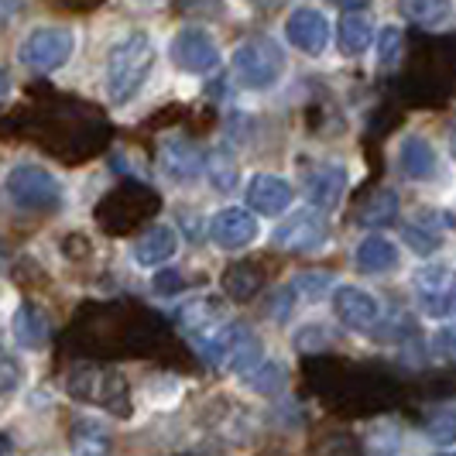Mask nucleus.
Instances as JSON below:
<instances>
[{"label":"nucleus","instance_id":"f257e3e1","mask_svg":"<svg viewBox=\"0 0 456 456\" xmlns=\"http://www.w3.org/2000/svg\"><path fill=\"white\" fill-rule=\"evenodd\" d=\"M155 66V42L148 31H131L120 38L107 55V93L114 103L134 100V93L144 86L148 72Z\"/></svg>","mask_w":456,"mask_h":456},{"label":"nucleus","instance_id":"f03ea898","mask_svg":"<svg viewBox=\"0 0 456 456\" xmlns=\"http://www.w3.org/2000/svg\"><path fill=\"white\" fill-rule=\"evenodd\" d=\"M66 388L72 398H79L86 405L114 411L120 419L131 415V388H127V381L117 370H107V367L96 364H79L69 370Z\"/></svg>","mask_w":456,"mask_h":456},{"label":"nucleus","instance_id":"7ed1b4c3","mask_svg":"<svg viewBox=\"0 0 456 456\" xmlns=\"http://www.w3.org/2000/svg\"><path fill=\"white\" fill-rule=\"evenodd\" d=\"M203 354L216 370L248 374L251 367L261 364V340H257V333H254L251 326L230 322V326L216 330V333L203 343Z\"/></svg>","mask_w":456,"mask_h":456},{"label":"nucleus","instance_id":"20e7f679","mask_svg":"<svg viewBox=\"0 0 456 456\" xmlns=\"http://www.w3.org/2000/svg\"><path fill=\"white\" fill-rule=\"evenodd\" d=\"M7 200L28 213H52L62 206V185L42 165H14L4 179Z\"/></svg>","mask_w":456,"mask_h":456},{"label":"nucleus","instance_id":"39448f33","mask_svg":"<svg viewBox=\"0 0 456 456\" xmlns=\"http://www.w3.org/2000/svg\"><path fill=\"white\" fill-rule=\"evenodd\" d=\"M285 55L272 38H251L233 52V79L244 90H272L281 79Z\"/></svg>","mask_w":456,"mask_h":456},{"label":"nucleus","instance_id":"423d86ee","mask_svg":"<svg viewBox=\"0 0 456 456\" xmlns=\"http://www.w3.org/2000/svg\"><path fill=\"white\" fill-rule=\"evenodd\" d=\"M72 48H76V35L69 28L45 24V28H35L24 38L18 59L31 72H55V69H62L72 59Z\"/></svg>","mask_w":456,"mask_h":456},{"label":"nucleus","instance_id":"0eeeda50","mask_svg":"<svg viewBox=\"0 0 456 456\" xmlns=\"http://www.w3.org/2000/svg\"><path fill=\"white\" fill-rule=\"evenodd\" d=\"M411 292L426 316L433 320H453L456 316V272L453 268H419L411 274Z\"/></svg>","mask_w":456,"mask_h":456},{"label":"nucleus","instance_id":"6e6552de","mask_svg":"<svg viewBox=\"0 0 456 456\" xmlns=\"http://www.w3.org/2000/svg\"><path fill=\"white\" fill-rule=\"evenodd\" d=\"M168 55H172L175 69H183L189 76H206L220 66V48L213 42V35L203 28H179L172 35Z\"/></svg>","mask_w":456,"mask_h":456},{"label":"nucleus","instance_id":"1a4fd4ad","mask_svg":"<svg viewBox=\"0 0 456 456\" xmlns=\"http://www.w3.org/2000/svg\"><path fill=\"white\" fill-rule=\"evenodd\" d=\"M326 237H330V224H326V213L316 206L292 213L281 227L274 230V244L281 251H316L326 244Z\"/></svg>","mask_w":456,"mask_h":456},{"label":"nucleus","instance_id":"9d476101","mask_svg":"<svg viewBox=\"0 0 456 456\" xmlns=\"http://www.w3.org/2000/svg\"><path fill=\"white\" fill-rule=\"evenodd\" d=\"M285 38L302 55H322L330 45V21H326V14L313 11V7H298L285 21Z\"/></svg>","mask_w":456,"mask_h":456},{"label":"nucleus","instance_id":"9b49d317","mask_svg":"<svg viewBox=\"0 0 456 456\" xmlns=\"http://www.w3.org/2000/svg\"><path fill=\"white\" fill-rule=\"evenodd\" d=\"M209 237L224 251H244L254 237H257V220H254V213L237 209V206L233 209H220L209 220Z\"/></svg>","mask_w":456,"mask_h":456},{"label":"nucleus","instance_id":"f8f14e48","mask_svg":"<svg viewBox=\"0 0 456 456\" xmlns=\"http://www.w3.org/2000/svg\"><path fill=\"white\" fill-rule=\"evenodd\" d=\"M333 313H337V320L343 326H350V330H370L378 316H381V305H378V298L367 296L364 289H357V285H340L337 292H333Z\"/></svg>","mask_w":456,"mask_h":456},{"label":"nucleus","instance_id":"ddd939ff","mask_svg":"<svg viewBox=\"0 0 456 456\" xmlns=\"http://www.w3.org/2000/svg\"><path fill=\"white\" fill-rule=\"evenodd\" d=\"M159 161L172 179H183V183L185 179H196V175L206 168V155L200 151V144H196V141H189V137H183V134L165 137V141H161Z\"/></svg>","mask_w":456,"mask_h":456},{"label":"nucleus","instance_id":"4468645a","mask_svg":"<svg viewBox=\"0 0 456 456\" xmlns=\"http://www.w3.org/2000/svg\"><path fill=\"white\" fill-rule=\"evenodd\" d=\"M343 189H346V172H343L340 165H320V168H313L309 179H305V196H309V203L316 206V209H322V213H330V209L340 206Z\"/></svg>","mask_w":456,"mask_h":456},{"label":"nucleus","instance_id":"2eb2a0df","mask_svg":"<svg viewBox=\"0 0 456 456\" xmlns=\"http://www.w3.org/2000/svg\"><path fill=\"white\" fill-rule=\"evenodd\" d=\"M292 203V185L281 175H257L248 185V206L261 216H278L281 209H289Z\"/></svg>","mask_w":456,"mask_h":456},{"label":"nucleus","instance_id":"dca6fc26","mask_svg":"<svg viewBox=\"0 0 456 456\" xmlns=\"http://www.w3.org/2000/svg\"><path fill=\"white\" fill-rule=\"evenodd\" d=\"M175 251H179V237H175V230L165 227V224H155V227H148L141 237H137L134 261L137 265H144V268H159V265H165Z\"/></svg>","mask_w":456,"mask_h":456},{"label":"nucleus","instance_id":"f3484780","mask_svg":"<svg viewBox=\"0 0 456 456\" xmlns=\"http://www.w3.org/2000/svg\"><path fill=\"white\" fill-rule=\"evenodd\" d=\"M354 261H357V272L364 274H388L398 268V248L391 244L388 237H378V233H370L361 240V248L354 254Z\"/></svg>","mask_w":456,"mask_h":456},{"label":"nucleus","instance_id":"a211bd4d","mask_svg":"<svg viewBox=\"0 0 456 456\" xmlns=\"http://www.w3.org/2000/svg\"><path fill=\"white\" fill-rule=\"evenodd\" d=\"M398 168L415 179V183H422V179H429L436 175V151L433 144L426 141V137H415L409 134L402 144H398Z\"/></svg>","mask_w":456,"mask_h":456},{"label":"nucleus","instance_id":"6ab92c4d","mask_svg":"<svg viewBox=\"0 0 456 456\" xmlns=\"http://www.w3.org/2000/svg\"><path fill=\"white\" fill-rule=\"evenodd\" d=\"M11 330H14L18 346H24V350H42L48 340L45 313H42L38 305H31V302L18 305V313H14V320H11Z\"/></svg>","mask_w":456,"mask_h":456},{"label":"nucleus","instance_id":"aec40b11","mask_svg":"<svg viewBox=\"0 0 456 456\" xmlns=\"http://www.w3.org/2000/svg\"><path fill=\"white\" fill-rule=\"evenodd\" d=\"M370 21H367L364 14H354V11H346L343 14L340 28H337V42H340V52L346 59H357V55H364L367 45H370Z\"/></svg>","mask_w":456,"mask_h":456},{"label":"nucleus","instance_id":"412c9836","mask_svg":"<svg viewBox=\"0 0 456 456\" xmlns=\"http://www.w3.org/2000/svg\"><path fill=\"white\" fill-rule=\"evenodd\" d=\"M398 11L409 21L422 24V28H439V24L450 18L453 4L450 0H398Z\"/></svg>","mask_w":456,"mask_h":456},{"label":"nucleus","instance_id":"4be33fe9","mask_svg":"<svg viewBox=\"0 0 456 456\" xmlns=\"http://www.w3.org/2000/svg\"><path fill=\"white\" fill-rule=\"evenodd\" d=\"M224 292H227L233 302H251V298L261 292V272L251 268V265H233V268L224 274Z\"/></svg>","mask_w":456,"mask_h":456},{"label":"nucleus","instance_id":"5701e85b","mask_svg":"<svg viewBox=\"0 0 456 456\" xmlns=\"http://www.w3.org/2000/svg\"><path fill=\"white\" fill-rule=\"evenodd\" d=\"M216 320H224V305L213 302V298H192V302H185L183 313H179V322H183L189 333L209 330Z\"/></svg>","mask_w":456,"mask_h":456},{"label":"nucleus","instance_id":"b1692460","mask_svg":"<svg viewBox=\"0 0 456 456\" xmlns=\"http://www.w3.org/2000/svg\"><path fill=\"white\" fill-rule=\"evenodd\" d=\"M237 159L230 155L227 148H216L213 155H209V161H206V175H209V183L216 185L220 192H230L233 185H237Z\"/></svg>","mask_w":456,"mask_h":456},{"label":"nucleus","instance_id":"393cba45","mask_svg":"<svg viewBox=\"0 0 456 456\" xmlns=\"http://www.w3.org/2000/svg\"><path fill=\"white\" fill-rule=\"evenodd\" d=\"M395 216H398V196L395 192H374L361 209V224H367V227L395 224Z\"/></svg>","mask_w":456,"mask_h":456},{"label":"nucleus","instance_id":"a878e982","mask_svg":"<svg viewBox=\"0 0 456 456\" xmlns=\"http://www.w3.org/2000/svg\"><path fill=\"white\" fill-rule=\"evenodd\" d=\"M402 240L409 244L415 254H422V257H429L443 248V237H439V230H433L429 224L422 227V224H405L402 227Z\"/></svg>","mask_w":456,"mask_h":456},{"label":"nucleus","instance_id":"bb28decb","mask_svg":"<svg viewBox=\"0 0 456 456\" xmlns=\"http://www.w3.org/2000/svg\"><path fill=\"white\" fill-rule=\"evenodd\" d=\"M426 436L433 439L436 446H450V443H456V411L453 409L433 411L429 422H426Z\"/></svg>","mask_w":456,"mask_h":456},{"label":"nucleus","instance_id":"cd10ccee","mask_svg":"<svg viewBox=\"0 0 456 456\" xmlns=\"http://www.w3.org/2000/svg\"><path fill=\"white\" fill-rule=\"evenodd\" d=\"M398 59H402V31H398L395 24H388V28H381V35H378V62L385 69H395Z\"/></svg>","mask_w":456,"mask_h":456},{"label":"nucleus","instance_id":"c85d7f7f","mask_svg":"<svg viewBox=\"0 0 456 456\" xmlns=\"http://www.w3.org/2000/svg\"><path fill=\"white\" fill-rule=\"evenodd\" d=\"M18 381H21V367L14 364L4 350H0V395H7V391L18 388Z\"/></svg>","mask_w":456,"mask_h":456},{"label":"nucleus","instance_id":"c756f323","mask_svg":"<svg viewBox=\"0 0 456 456\" xmlns=\"http://www.w3.org/2000/svg\"><path fill=\"white\" fill-rule=\"evenodd\" d=\"M183 289H185V278L179 272L155 274V292H159V296H175V292H183Z\"/></svg>","mask_w":456,"mask_h":456},{"label":"nucleus","instance_id":"7c9ffc66","mask_svg":"<svg viewBox=\"0 0 456 456\" xmlns=\"http://www.w3.org/2000/svg\"><path fill=\"white\" fill-rule=\"evenodd\" d=\"M436 343L443 346V354H450V357H456V322H453V326H446V330H439V337H436Z\"/></svg>","mask_w":456,"mask_h":456},{"label":"nucleus","instance_id":"2f4dec72","mask_svg":"<svg viewBox=\"0 0 456 456\" xmlns=\"http://www.w3.org/2000/svg\"><path fill=\"white\" fill-rule=\"evenodd\" d=\"M330 4H337V7H343V11H361V7H367L370 0H330Z\"/></svg>","mask_w":456,"mask_h":456},{"label":"nucleus","instance_id":"473e14b6","mask_svg":"<svg viewBox=\"0 0 456 456\" xmlns=\"http://www.w3.org/2000/svg\"><path fill=\"white\" fill-rule=\"evenodd\" d=\"M7 93H11V76H7L4 69H0V103L7 100Z\"/></svg>","mask_w":456,"mask_h":456},{"label":"nucleus","instance_id":"72a5a7b5","mask_svg":"<svg viewBox=\"0 0 456 456\" xmlns=\"http://www.w3.org/2000/svg\"><path fill=\"white\" fill-rule=\"evenodd\" d=\"M450 148H453V159H456V117L453 124H450Z\"/></svg>","mask_w":456,"mask_h":456},{"label":"nucleus","instance_id":"f704fd0d","mask_svg":"<svg viewBox=\"0 0 456 456\" xmlns=\"http://www.w3.org/2000/svg\"><path fill=\"white\" fill-rule=\"evenodd\" d=\"M11 453V443H7V436H0V456Z\"/></svg>","mask_w":456,"mask_h":456},{"label":"nucleus","instance_id":"c9c22d12","mask_svg":"<svg viewBox=\"0 0 456 456\" xmlns=\"http://www.w3.org/2000/svg\"><path fill=\"white\" fill-rule=\"evenodd\" d=\"M254 4H278V0H254Z\"/></svg>","mask_w":456,"mask_h":456},{"label":"nucleus","instance_id":"e433bc0d","mask_svg":"<svg viewBox=\"0 0 456 456\" xmlns=\"http://www.w3.org/2000/svg\"><path fill=\"white\" fill-rule=\"evenodd\" d=\"M443 456H456V453H443Z\"/></svg>","mask_w":456,"mask_h":456}]
</instances>
